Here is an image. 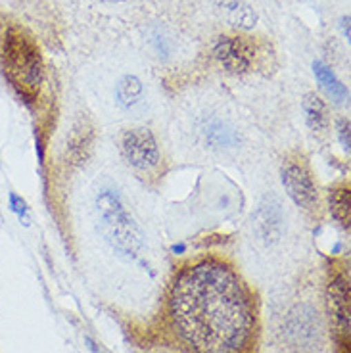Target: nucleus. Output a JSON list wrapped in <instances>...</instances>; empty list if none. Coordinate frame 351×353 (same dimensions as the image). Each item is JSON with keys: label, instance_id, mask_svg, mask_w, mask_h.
I'll list each match as a JSON object with an SVG mask.
<instances>
[{"label": "nucleus", "instance_id": "f257e3e1", "mask_svg": "<svg viewBox=\"0 0 351 353\" xmlns=\"http://www.w3.org/2000/svg\"><path fill=\"white\" fill-rule=\"evenodd\" d=\"M169 315L179 340L194 353H238L254 330V305L228 265L202 261L175 279Z\"/></svg>", "mask_w": 351, "mask_h": 353}, {"label": "nucleus", "instance_id": "f03ea898", "mask_svg": "<svg viewBox=\"0 0 351 353\" xmlns=\"http://www.w3.org/2000/svg\"><path fill=\"white\" fill-rule=\"evenodd\" d=\"M0 63L4 77L16 94L27 104L35 102L44 77L43 56L35 39L21 27H8L2 41Z\"/></svg>", "mask_w": 351, "mask_h": 353}, {"label": "nucleus", "instance_id": "7ed1b4c3", "mask_svg": "<svg viewBox=\"0 0 351 353\" xmlns=\"http://www.w3.org/2000/svg\"><path fill=\"white\" fill-rule=\"evenodd\" d=\"M98 227L106 242L117 256L134 259L144 246V232L129 212L121 194L114 188H102L94 198Z\"/></svg>", "mask_w": 351, "mask_h": 353}, {"label": "nucleus", "instance_id": "20e7f679", "mask_svg": "<svg viewBox=\"0 0 351 353\" xmlns=\"http://www.w3.org/2000/svg\"><path fill=\"white\" fill-rule=\"evenodd\" d=\"M281 181L290 200L303 208V210H315L319 205V188L311 173L308 161L301 156H292L284 159L281 169Z\"/></svg>", "mask_w": 351, "mask_h": 353}, {"label": "nucleus", "instance_id": "39448f33", "mask_svg": "<svg viewBox=\"0 0 351 353\" xmlns=\"http://www.w3.org/2000/svg\"><path fill=\"white\" fill-rule=\"evenodd\" d=\"M213 56L227 73L242 75L254 68L257 60V46L250 37L223 35L213 46Z\"/></svg>", "mask_w": 351, "mask_h": 353}, {"label": "nucleus", "instance_id": "423d86ee", "mask_svg": "<svg viewBox=\"0 0 351 353\" xmlns=\"http://www.w3.org/2000/svg\"><path fill=\"white\" fill-rule=\"evenodd\" d=\"M121 152L127 163L141 171H150L159 163L158 141L146 127L127 129L121 137Z\"/></svg>", "mask_w": 351, "mask_h": 353}, {"label": "nucleus", "instance_id": "0eeeda50", "mask_svg": "<svg viewBox=\"0 0 351 353\" xmlns=\"http://www.w3.org/2000/svg\"><path fill=\"white\" fill-rule=\"evenodd\" d=\"M252 227L257 239L263 244H277L286 232V215L277 196H265L252 215Z\"/></svg>", "mask_w": 351, "mask_h": 353}, {"label": "nucleus", "instance_id": "6e6552de", "mask_svg": "<svg viewBox=\"0 0 351 353\" xmlns=\"http://www.w3.org/2000/svg\"><path fill=\"white\" fill-rule=\"evenodd\" d=\"M319 319L317 311L309 305H298L290 311L288 321L284 325V338L288 340V344L296 347H311L319 340Z\"/></svg>", "mask_w": 351, "mask_h": 353}, {"label": "nucleus", "instance_id": "1a4fd4ad", "mask_svg": "<svg viewBox=\"0 0 351 353\" xmlns=\"http://www.w3.org/2000/svg\"><path fill=\"white\" fill-rule=\"evenodd\" d=\"M92 144H94V127L87 115H77L68 134V148H66L68 163L73 168L87 163L88 156L92 152Z\"/></svg>", "mask_w": 351, "mask_h": 353}, {"label": "nucleus", "instance_id": "9d476101", "mask_svg": "<svg viewBox=\"0 0 351 353\" xmlns=\"http://www.w3.org/2000/svg\"><path fill=\"white\" fill-rule=\"evenodd\" d=\"M200 137L210 150H234L240 144V132L232 125L219 117H203L200 123Z\"/></svg>", "mask_w": 351, "mask_h": 353}, {"label": "nucleus", "instance_id": "9b49d317", "mask_svg": "<svg viewBox=\"0 0 351 353\" xmlns=\"http://www.w3.org/2000/svg\"><path fill=\"white\" fill-rule=\"evenodd\" d=\"M328 307L334 327L340 334H350V281L343 274H336L328 286Z\"/></svg>", "mask_w": 351, "mask_h": 353}, {"label": "nucleus", "instance_id": "f8f14e48", "mask_svg": "<svg viewBox=\"0 0 351 353\" xmlns=\"http://www.w3.org/2000/svg\"><path fill=\"white\" fill-rule=\"evenodd\" d=\"M301 108H303L309 129L317 134H325L330 127V114H328V106L325 104V100L315 92H309L303 98Z\"/></svg>", "mask_w": 351, "mask_h": 353}, {"label": "nucleus", "instance_id": "ddd939ff", "mask_svg": "<svg viewBox=\"0 0 351 353\" xmlns=\"http://www.w3.org/2000/svg\"><path fill=\"white\" fill-rule=\"evenodd\" d=\"M313 71H315V77L317 81H319L321 88L325 90L332 102H336V104H342V102L348 100V97H350L348 88H345V85H343L342 81L334 75V71L330 70L326 63L317 60V62H313Z\"/></svg>", "mask_w": 351, "mask_h": 353}, {"label": "nucleus", "instance_id": "4468645a", "mask_svg": "<svg viewBox=\"0 0 351 353\" xmlns=\"http://www.w3.org/2000/svg\"><path fill=\"white\" fill-rule=\"evenodd\" d=\"M328 210L342 227H350L351 221V190L350 185H336L328 192Z\"/></svg>", "mask_w": 351, "mask_h": 353}, {"label": "nucleus", "instance_id": "2eb2a0df", "mask_svg": "<svg viewBox=\"0 0 351 353\" xmlns=\"http://www.w3.org/2000/svg\"><path fill=\"white\" fill-rule=\"evenodd\" d=\"M142 97H144V87L137 75H125L117 81L115 98H117V104L123 110H131L137 104H141Z\"/></svg>", "mask_w": 351, "mask_h": 353}, {"label": "nucleus", "instance_id": "dca6fc26", "mask_svg": "<svg viewBox=\"0 0 351 353\" xmlns=\"http://www.w3.org/2000/svg\"><path fill=\"white\" fill-rule=\"evenodd\" d=\"M225 10H227V19L230 21V26L250 29L257 21V14L254 12V8L244 4V2H240V0H230V2H227Z\"/></svg>", "mask_w": 351, "mask_h": 353}, {"label": "nucleus", "instance_id": "f3484780", "mask_svg": "<svg viewBox=\"0 0 351 353\" xmlns=\"http://www.w3.org/2000/svg\"><path fill=\"white\" fill-rule=\"evenodd\" d=\"M350 119L348 117H340L338 119V123H336V131H338V139H340V144H342V148L345 152H350Z\"/></svg>", "mask_w": 351, "mask_h": 353}, {"label": "nucleus", "instance_id": "a211bd4d", "mask_svg": "<svg viewBox=\"0 0 351 353\" xmlns=\"http://www.w3.org/2000/svg\"><path fill=\"white\" fill-rule=\"evenodd\" d=\"M10 208H12V212L16 213L19 219L23 221V217L27 215V203L23 198H19L18 194L12 192V194H10Z\"/></svg>", "mask_w": 351, "mask_h": 353}, {"label": "nucleus", "instance_id": "6ab92c4d", "mask_svg": "<svg viewBox=\"0 0 351 353\" xmlns=\"http://www.w3.org/2000/svg\"><path fill=\"white\" fill-rule=\"evenodd\" d=\"M340 29H342L345 41H350V16H343V18L340 19Z\"/></svg>", "mask_w": 351, "mask_h": 353}, {"label": "nucleus", "instance_id": "aec40b11", "mask_svg": "<svg viewBox=\"0 0 351 353\" xmlns=\"http://www.w3.org/2000/svg\"><path fill=\"white\" fill-rule=\"evenodd\" d=\"M85 342L88 344V350H90V353H106L100 345L94 342V340H90V338H85Z\"/></svg>", "mask_w": 351, "mask_h": 353}, {"label": "nucleus", "instance_id": "412c9836", "mask_svg": "<svg viewBox=\"0 0 351 353\" xmlns=\"http://www.w3.org/2000/svg\"><path fill=\"white\" fill-rule=\"evenodd\" d=\"M104 2H119V0H104Z\"/></svg>", "mask_w": 351, "mask_h": 353}]
</instances>
